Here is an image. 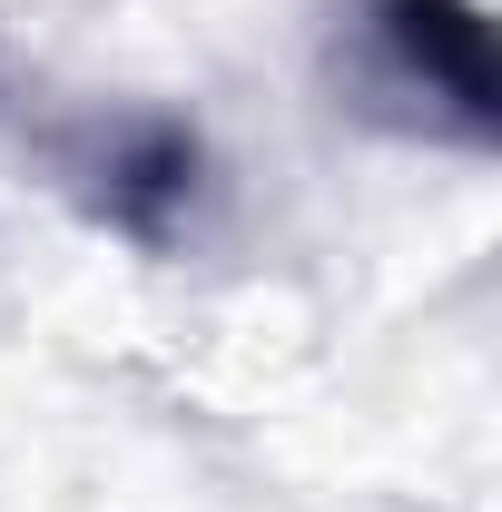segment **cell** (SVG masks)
Returning <instances> with one entry per match:
<instances>
[{"label":"cell","instance_id":"1","mask_svg":"<svg viewBox=\"0 0 502 512\" xmlns=\"http://www.w3.org/2000/svg\"><path fill=\"white\" fill-rule=\"evenodd\" d=\"M345 89L355 109L424 148L483 158L502 138V69L483 0H355L345 30Z\"/></svg>","mask_w":502,"mask_h":512},{"label":"cell","instance_id":"2","mask_svg":"<svg viewBox=\"0 0 502 512\" xmlns=\"http://www.w3.org/2000/svg\"><path fill=\"white\" fill-rule=\"evenodd\" d=\"M50 178L89 227H109L148 256H178L217 188V158L178 109H89L50 138Z\"/></svg>","mask_w":502,"mask_h":512}]
</instances>
